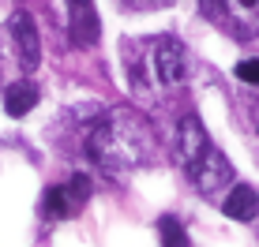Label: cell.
Instances as JSON below:
<instances>
[{"instance_id": "cell-1", "label": "cell", "mask_w": 259, "mask_h": 247, "mask_svg": "<svg viewBox=\"0 0 259 247\" xmlns=\"http://www.w3.org/2000/svg\"><path fill=\"white\" fill-rule=\"evenodd\" d=\"M87 154L94 157L98 169L105 172H132L150 161L154 154V135L150 124L139 116L136 109H109L94 120L87 131Z\"/></svg>"}, {"instance_id": "cell-2", "label": "cell", "mask_w": 259, "mask_h": 247, "mask_svg": "<svg viewBox=\"0 0 259 247\" xmlns=\"http://www.w3.org/2000/svg\"><path fill=\"white\" fill-rule=\"evenodd\" d=\"M192 64H188V49L177 38H147L128 45V83L139 94H169L188 79Z\"/></svg>"}, {"instance_id": "cell-3", "label": "cell", "mask_w": 259, "mask_h": 247, "mask_svg": "<svg viewBox=\"0 0 259 247\" xmlns=\"http://www.w3.org/2000/svg\"><path fill=\"white\" fill-rule=\"evenodd\" d=\"M87 202H91V176H71V180L46 191L41 210H46V217H53V221H64V217H75Z\"/></svg>"}, {"instance_id": "cell-4", "label": "cell", "mask_w": 259, "mask_h": 247, "mask_svg": "<svg viewBox=\"0 0 259 247\" xmlns=\"http://www.w3.org/2000/svg\"><path fill=\"white\" fill-rule=\"evenodd\" d=\"M188 176H192V183L203 191V195H214L218 188L233 183V165L226 161V154H222V150L207 146V150H203V154L188 165Z\"/></svg>"}, {"instance_id": "cell-5", "label": "cell", "mask_w": 259, "mask_h": 247, "mask_svg": "<svg viewBox=\"0 0 259 247\" xmlns=\"http://www.w3.org/2000/svg\"><path fill=\"white\" fill-rule=\"evenodd\" d=\"M8 30H12V45H15V56H19V68L23 72H34L41 64V38H38L34 19L26 12H15Z\"/></svg>"}, {"instance_id": "cell-6", "label": "cell", "mask_w": 259, "mask_h": 247, "mask_svg": "<svg viewBox=\"0 0 259 247\" xmlns=\"http://www.w3.org/2000/svg\"><path fill=\"white\" fill-rule=\"evenodd\" d=\"M207 146H210V139H207V131H203V124L195 120V116H184L181 128H177V161L188 169V165H192Z\"/></svg>"}, {"instance_id": "cell-7", "label": "cell", "mask_w": 259, "mask_h": 247, "mask_svg": "<svg viewBox=\"0 0 259 247\" xmlns=\"http://www.w3.org/2000/svg\"><path fill=\"white\" fill-rule=\"evenodd\" d=\"M68 12H71V34H75V41L79 45H94L98 19H94L91 0H68Z\"/></svg>"}, {"instance_id": "cell-8", "label": "cell", "mask_w": 259, "mask_h": 247, "mask_svg": "<svg viewBox=\"0 0 259 247\" xmlns=\"http://www.w3.org/2000/svg\"><path fill=\"white\" fill-rule=\"evenodd\" d=\"M255 214H259L255 188H248V183H233V191H229V199H226V217H233V221H252Z\"/></svg>"}, {"instance_id": "cell-9", "label": "cell", "mask_w": 259, "mask_h": 247, "mask_svg": "<svg viewBox=\"0 0 259 247\" xmlns=\"http://www.w3.org/2000/svg\"><path fill=\"white\" fill-rule=\"evenodd\" d=\"M34 105H38V86H34L30 79L8 86V94H4V112L8 116H26Z\"/></svg>"}, {"instance_id": "cell-10", "label": "cell", "mask_w": 259, "mask_h": 247, "mask_svg": "<svg viewBox=\"0 0 259 247\" xmlns=\"http://www.w3.org/2000/svg\"><path fill=\"white\" fill-rule=\"evenodd\" d=\"M158 236H162V247H188V232H184V225L177 217H162Z\"/></svg>"}, {"instance_id": "cell-11", "label": "cell", "mask_w": 259, "mask_h": 247, "mask_svg": "<svg viewBox=\"0 0 259 247\" xmlns=\"http://www.w3.org/2000/svg\"><path fill=\"white\" fill-rule=\"evenodd\" d=\"M237 79H240V83H252V86H259V56H252V60H240V64H237Z\"/></svg>"}, {"instance_id": "cell-12", "label": "cell", "mask_w": 259, "mask_h": 247, "mask_svg": "<svg viewBox=\"0 0 259 247\" xmlns=\"http://www.w3.org/2000/svg\"><path fill=\"white\" fill-rule=\"evenodd\" d=\"M226 4L229 0H199V8H203L207 19H226Z\"/></svg>"}, {"instance_id": "cell-13", "label": "cell", "mask_w": 259, "mask_h": 247, "mask_svg": "<svg viewBox=\"0 0 259 247\" xmlns=\"http://www.w3.org/2000/svg\"><path fill=\"white\" fill-rule=\"evenodd\" d=\"M237 4V12H259V0H229V8Z\"/></svg>"}]
</instances>
